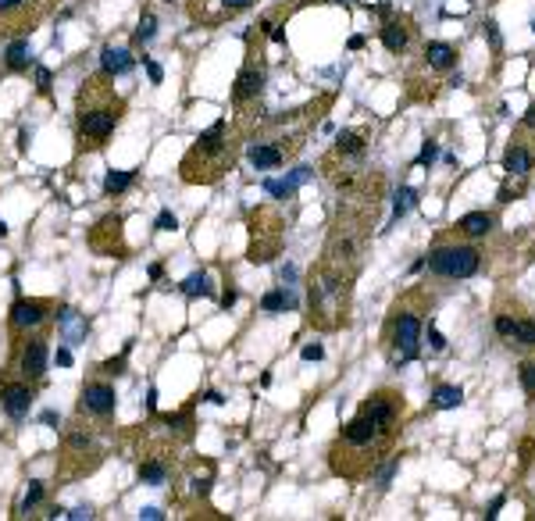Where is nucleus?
<instances>
[{"label": "nucleus", "mask_w": 535, "mask_h": 521, "mask_svg": "<svg viewBox=\"0 0 535 521\" xmlns=\"http://www.w3.org/2000/svg\"><path fill=\"white\" fill-rule=\"evenodd\" d=\"M403 418H407L403 393L393 386H379L329 446V468L346 482L371 478L386 457H393V446L400 443L403 432Z\"/></svg>", "instance_id": "nucleus-1"}, {"label": "nucleus", "mask_w": 535, "mask_h": 521, "mask_svg": "<svg viewBox=\"0 0 535 521\" xmlns=\"http://www.w3.org/2000/svg\"><path fill=\"white\" fill-rule=\"evenodd\" d=\"M125 97L107 72L89 75L75 93V154H97L125 118Z\"/></svg>", "instance_id": "nucleus-2"}, {"label": "nucleus", "mask_w": 535, "mask_h": 521, "mask_svg": "<svg viewBox=\"0 0 535 521\" xmlns=\"http://www.w3.org/2000/svg\"><path fill=\"white\" fill-rule=\"evenodd\" d=\"M435 308V300L425 293V289H407L393 308H389V318H386V329H382V347H386V357L393 368H403L418 361L421 354V329H425V315Z\"/></svg>", "instance_id": "nucleus-3"}, {"label": "nucleus", "mask_w": 535, "mask_h": 521, "mask_svg": "<svg viewBox=\"0 0 535 521\" xmlns=\"http://www.w3.org/2000/svg\"><path fill=\"white\" fill-rule=\"evenodd\" d=\"M239 143L229 136V118H218L207 133H200L179 161V175L190 186H211L236 168Z\"/></svg>", "instance_id": "nucleus-4"}, {"label": "nucleus", "mask_w": 535, "mask_h": 521, "mask_svg": "<svg viewBox=\"0 0 535 521\" xmlns=\"http://www.w3.org/2000/svg\"><path fill=\"white\" fill-rule=\"evenodd\" d=\"M350 289L354 279L339 275L325 264L310 271V286H307V303H310V325L318 329H339L350 318Z\"/></svg>", "instance_id": "nucleus-5"}, {"label": "nucleus", "mask_w": 535, "mask_h": 521, "mask_svg": "<svg viewBox=\"0 0 535 521\" xmlns=\"http://www.w3.org/2000/svg\"><path fill=\"white\" fill-rule=\"evenodd\" d=\"M104 461V443H100V428L75 418L72 428H65V439H61V457H57V475L61 478H82L89 471H97Z\"/></svg>", "instance_id": "nucleus-6"}, {"label": "nucleus", "mask_w": 535, "mask_h": 521, "mask_svg": "<svg viewBox=\"0 0 535 521\" xmlns=\"http://www.w3.org/2000/svg\"><path fill=\"white\" fill-rule=\"evenodd\" d=\"M47 364H50V325L22 335V340H11V368L8 372L40 386L47 379Z\"/></svg>", "instance_id": "nucleus-7"}, {"label": "nucleus", "mask_w": 535, "mask_h": 521, "mask_svg": "<svg viewBox=\"0 0 535 521\" xmlns=\"http://www.w3.org/2000/svg\"><path fill=\"white\" fill-rule=\"evenodd\" d=\"M57 8V0H0V47L33 36V29Z\"/></svg>", "instance_id": "nucleus-8"}, {"label": "nucleus", "mask_w": 535, "mask_h": 521, "mask_svg": "<svg viewBox=\"0 0 535 521\" xmlns=\"http://www.w3.org/2000/svg\"><path fill=\"white\" fill-rule=\"evenodd\" d=\"M118 411V393L114 382L107 375H89L79 389V404H75V418H86L93 425H107Z\"/></svg>", "instance_id": "nucleus-9"}, {"label": "nucleus", "mask_w": 535, "mask_h": 521, "mask_svg": "<svg viewBox=\"0 0 535 521\" xmlns=\"http://www.w3.org/2000/svg\"><path fill=\"white\" fill-rule=\"evenodd\" d=\"M425 264L439 279H471L482 268V250L467 243H446V247H435Z\"/></svg>", "instance_id": "nucleus-10"}, {"label": "nucleus", "mask_w": 535, "mask_h": 521, "mask_svg": "<svg viewBox=\"0 0 535 521\" xmlns=\"http://www.w3.org/2000/svg\"><path fill=\"white\" fill-rule=\"evenodd\" d=\"M250 261L254 264H268L271 257H278L282 250V218L271 207H261L250 214Z\"/></svg>", "instance_id": "nucleus-11"}, {"label": "nucleus", "mask_w": 535, "mask_h": 521, "mask_svg": "<svg viewBox=\"0 0 535 521\" xmlns=\"http://www.w3.org/2000/svg\"><path fill=\"white\" fill-rule=\"evenodd\" d=\"M57 315V303L47 300V296H18L11 303V315H8V332L11 340H22V335L36 332V329H47Z\"/></svg>", "instance_id": "nucleus-12"}, {"label": "nucleus", "mask_w": 535, "mask_h": 521, "mask_svg": "<svg viewBox=\"0 0 535 521\" xmlns=\"http://www.w3.org/2000/svg\"><path fill=\"white\" fill-rule=\"evenodd\" d=\"M261 47L254 50V43L246 40V61H243V68L236 72V82H232V107L243 111L246 104H257V97L264 93V82H268V68H264V61H261Z\"/></svg>", "instance_id": "nucleus-13"}, {"label": "nucleus", "mask_w": 535, "mask_h": 521, "mask_svg": "<svg viewBox=\"0 0 535 521\" xmlns=\"http://www.w3.org/2000/svg\"><path fill=\"white\" fill-rule=\"evenodd\" d=\"M257 0H186V15L200 29H222L225 22L250 11Z\"/></svg>", "instance_id": "nucleus-14"}, {"label": "nucleus", "mask_w": 535, "mask_h": 521, "mask_svg": "<svg viewBox=\"0 0 535 521\" xmlns=\"http://www.w3.org/2000/svg\"><path fill=\"white\" fill-rule=\"evenodd\" d=\"M36 389H40L36 382H25L15 372H4L0 375V411L11 421H22L36 404Z\"/></svg>", "instance_id": "nucleus-15"}, {"label": "nucleus", "mask_w": 535, "mask_h": 521, "mask_svg": "<svg viewBox=\"0 0 535 521\" xmlns=\"http://www.w3.org/2000/svg\"><path fill=\"white\" fill-rule=\"evenodd\" d=\"M89 247L100 257H125V229H121V214H104V218L89 229Z\"/></svg>", "instance_id": "nucleus-16"}, {"label": "nucleus", "mask_w": 535, "mask_h": 521, "mask_svg": "<svg viewBox=\"0 0 535 521\" xmlns=\"http://www.w3.org/2000/svg\"><path fill=\"white\" fill-rule=\"evenodd\" d=\"M411 36H414L411 18H400V15L386 18V22H382V29H379V40H382V47H386L389 54H396V57H400L407 47H411Z\"/></svg>", "instance_id": "nucleus-17"}, {"label": "nucleus", "mask_w": 535, "mask_h": 521, "mask_svg": "<svg viewBox=\"0 0 535 521\" xmlns=\"http://www.w3.org/2000/svg\"><path fill=\"white\" fill-rule=\"evenodd\" d=\"M33 65V50H29V36L22 40H11L0 47V75H18V72H29Z\"/></svg>", "instance_id": "nucleus-18"}, {"label": "nucleus", "mask_w": 535, "mask_h": 521, "mask_svg": "<svg viewBox=\"0 0 535 521\" xmlns=\"http://www.w3.org/2000/svg\"><path fill=\"white\" fill-rule=\"evenodd\" d=\"M246 158L257 172H275V168L286 165V150H282L278 139H257V143H250Z\"/></svg>", "instance_id": "nucleus-19"}, {"label": "nucleus", "mask_w": 535, "mask_h": 521, "mask_svg": "<svg viewBox=\"0 0 535 521\" xmlns=\"http://www.w3.org/2000/svg\"><path fill=\"white\" fill-rule=\"evenodd\" d=\"M133 68H136L133 50H125V47H104V50H100V72H107L111 79L129 75Z\"/></svg>", "instance_id": "nucleus-20"}, {"label": "nucleus", "mask_w": 535, "mask_h": 521, "mask_svg": "<svg viewBox=\"0 0 535 521\" xmlns=\"http://www.w3.org/2000/svg\"><path fill=\"white\" fill-rule=\"evenodd\" d=\"M532 165H535V154H532L525 143H511V146H507V154H503V172H507L511 179L528 175Z\"/></svg>", "instance_id": "nucleus-21"}, {"label": "nucleus", "mask_w": 535, "mask_h": 521, "mask_svg": "<svg viewBox=\"0 0 535 521\" xmlns=\"http://www.w3.org/2000/svg\"><path fill=\"white\" fill-rule=\"evenodd\" d=\"M425 61H428L432 72H450L457 65V47L443 43V40H432V43H425Z\"/></svg>", "instance_id": "nucleus-22"}, {"label": "nucleus", "mask_w": 535, "mask_h": 521, "mask_svg": "<svg viewBox=\"0 0 535 521\" xmlns=\"http://www.w3.org/2000/svg\"><path fill=\"white\" fill-rule=\"evenodd\" d=\"M364 133H357V129H346V133H339L336 136V146H332V154L329 158H339V161H354V158H361L364 154Z\"/></svg>", "instance_id": "nucleus-23"}, {"label": "nucleus", "mask_w": 535, "mask_h": 521, "mask_svg": "<svg viewBox=\"0 0 535 521\" xmlns=\"http://www.w3.org/2000/svg\"><path fill=\"white\" fill-rule=\"evenodd\" d=\"M457 232H464L467 239H482V236H489V232H492V214H485V211H471V214H464V218L457 222Z\"/></svg>", "instance_id": "nucleus-24"}, {"label": "nucleus", "mask_w": 535, "mask_h": 521, "mask_svg": "<svg viewBox=\"0 0 535 521\" xmlns=\"http://www.w3.org/2000/svg\"><path fill=\"white\" fill-rule=\"evenodd\" d=\"M460 400H464V389H460V386H446V382H439V386L432 389V407H435V411L460 407Z\"/></svg>", "instance_id": "nucleus-25"}, {"label": "nucleus", "mask_w": 535, "mask_h": 521, "mask_svg": "<svg viewBox=\"0 0 535 521\" xmlns=\"http://www.w3.org/2000/svg\"><path fill=\"white\" fill-rule=\"evenodd\" d=\"M168 478V465L161 461V457H146V461L140 465V482L146 485H161Z\"/></svg>", "instance_id": "nucleus-26"}, {"label": "nucleus", "mask_w": 535, "mask_h": 521, "mask_svg": "<svg viewBox=\"0 0 535 521\" xmlns=\"http://www.w3.org/2000/svg\"><path fill=\"white\" fill-rule=\"evenodd\" d=\"M182 296H211L214 293V286H211V275L207 271H193L190 279H182Z\"/></svg>", "instance_id": "nucleus-27"}, {"label": "nucleus", "mask_w": 535, "mask_h": 521, "mask_svg": "<svg viewBox=\"0 0 535 521\" xmlns=\"http://www.w3.org/2000/svg\"><path fill=\"white\" fill-rule=\"evenodd\" d=\"M136 182V172H107L104 179V197H121Z\"/></svg>", "instance_id": "nucleus-28"}, {"label": "nucleus", "mask_w": 535, "mask_h": 521, "mask_svg": "<svg viewBox=\"0 0 535 521\" xmlns=\"http://www.w3.org/2000/svg\"><path fill=\"white\" fill-rule=\"evenodd\" d=\"M261 308L268 311V315H275V311H286V308H296V300H293V293H289V286H282V289H271L264 300H261Z\"/></svg>", "instance_id": "nucleus-29"}, {"label": "nucleus", "mask_w": 535, "mask_h": 521, "mask_svg": "<svg viewBox=\"0 0 535 521\" xmlns=\"http://www.w3.org/2000/svg\"><path fill=\"white\" fill-rule=\"evenodd\" d=\"M153 36H157V15L146 8V11L140 15V25H136V33H133V43H136V47H146Z\"/></svg>", "instance_id": "nucleus-30"}, {"label": "nucleus", "mask_w": 535, "mask_h": 521, "mask_svg": "<svg viewBox=\"0 0 535 521\" xmlns=\"http://www.w3.org/2000/svg\"><path fill=\"white\" fill-rule=\"evenodd\" d=\"M57 325L65 329V340H79V335H86V322L75 315V311H65V315H57Z\"/></svg>", "instance_id": "nucleus-31"}, {"label": "nucleus", "mask_w": 535, "mask_h": 521, "mask_svg": "<svg viewBox=\"0 0 535 521\" xmlns=\"http://www.w3.org/2000/svg\"><path fill=\"white\" fill-rule=\"evenodd\" d=\"M514 343H518V347H528V350H535V318H518V329H514Z\"/></svg>", "instance_id": "nucleus-32"}, {"label": "nucleus", "mask_w": 535, "mask_h": 521, "mask_svg": "<svg viewBox=\"0 0 535 521\" xmlns=\"http://www.w3.org/2000/svg\"><path fill=\"white\" fill-rule=\"evenodd\" d=\"M43 497H47V485H43V482H29V493H25V500H22V514L36 511V507L43 504Z\"/></svg>", "instance_id": "nucleus-33"}, {"label": "nucleus", "mask_w": 535, "mask_h": 521, "mask_svg": "<svg viewBox=\"0 0 535 521\" xmlns=\"http://www.w3.org/2000/svg\"><path fill=\"white\" fill-rule=\"evenodd\" d=\"M518 379H521L525 396H528V400H535V357H532V361H521V372H518Z\"/></svg>", "instance_id": "nucleus-34"}, {"label": "nucleus", "mask_w": 535, "mask_h": 521, "mask_svg": "<svg viewBox=\"0 0 535 521\" xmlns=\"http://www.w3.org/2000/svg\"><path fill=\"white\" fill-rule=\"evenodd\" d=\"M414 200H418V193H414L411 186H403V190L396 193V204H393V218H403V214L414 207Z\"/></svg>", "instance_id": "nucleus-35"}, {"label": "nucleus", "mask_w": 535, "mask_h": 521, "mask_svg": "<svg viewBox=\"0 0 535 521\" xmlns=\"http://www.w3.org/2000/svg\"><path fill=\"white\" fill-rule=\"evenodd\" d=\"M492 325H496V335H503V340H514V329H518V318H514V315L499 311Z\"/></svg>", "instance_id": "nucleus-36"}, {"label": "nucleus", "mask_w": 535, "mask_h": 521, "mask_svg": "<svg viewBox=\"0 0 535 521\" xmlns=\"http://www.w3.org/2000/svg\"><path fill=\"white\" fill-rule=\"evenodd\" d=\"M125 354H129V347H125ZM125 354H121V357H114V361H104V364L97 368V372H100V375H107V379H118V375H121V368H125Z\"/></svg>", "instance_id": "nucleus-37"}, {"label": "nucleus", "mask_w": 535, "mask_h": 521, "mask_svg": "<svg viewBox=\"0 0 535 521\" xmlns=\"http://www.w3.org/2000/svg\"><path fill=\"white\" fill-rule=\"evenodd\" d=\"M153 229L157 232H175L179 229V218H175L172 211H161V214H157V222H153Z\"/></svg>", "instance_id": "nucleus-38"}, {"label": "nucleus", "mask_w": 535, "mask_h": 521, "mask_svg": "<svg viewBox=\"0 0 535 521\" xmlns=\"http://www.w3.org/2000/svg\"><path fill=\"white\" fill-rule=\"evenodd\" d=\"M428 347H432L435 354H443V350H446V335L439 332V329H435L432 322H428Z\"/></svg>", "instance_id": "nucleus-39"}, {"label": "nucleus", "mask_w": 535, "mask_h": 521, "mask_svg": "<svg viewBox=\"0 0 535 521\" xmlns=\"http://www.w3.org/2000/svg\"><path fill=\"white\" fill-rule=\"evenodd\" d=\"M435 154H439L435 139H425V146H421V158H418V165H421V168H428V165L435 161Z\"/></svg>", "instance_id": "nucleus-40"}, {"label": "nucleus", "mask_w": 535, "mask_h": 521, "mask_svg": "<svg viewBox=\"0 0 535 521\" xmlns=\"http://www.w3.org/2000/svg\"><path fill=\"white\" fill-rule=\"evenodd\" d=\"M36 89H40V93H43V97H50V72H47L43 65L36 68Z\"/></svg>", "instance_id": "nucleus-41"}, {"label": "nucleus", "mask_w": 535, "mask_h": 521, "mask_svg": "<svg viewBox=\"0 0 535 521\" xmlns=\"http://www.w3.org/2000/svg\"><path fill=\"white\" fill-rule=\"evenodd\" d=\"M485 36H489V43H492V50L499 54V47H503V40H499V29H496V22H492V18L485 22Z\"/></svg>", "instance_id": "nucleus-42"}, {"label": "nucleus", "mask_w": 535, "mask_h": 521, "mask_svg": "<svg viewBox=\"0 0 535 521\" xmlns=\"http://www.w3.org/2000/svg\"><path fill=\"white\" fill-rule=\"evenodd\" d=\"M143 65H146L150 82H153V86H161V75H165V72H161V65H157V61H146V57H143Z\"/></svg>", "instance_id": "nucleus-43"}, {"label": "nucleus", "mask_w": 535, "mask_h": 521, "mask_svg": "<svg viewBox=\"0 0 535 521\" xmlns=\"http://www.w3.org/2000/svg\"><path fill=\"white\" fill-rule=\"evenodd\" d=\"M325 357V347L322 343H307L303 347V361H322Z\"/></svg>", "instance_id": "nucleus-44"}, {"label": "nucleus", "mask_w": 535, "mask_h": 521, "mask_svg": "<svg viewBox=\"0 0 535 521\" xmlns=\"http://www.w3.org/2000/svg\"><path fill=\"white\" fill-rule=\"evenodd\" d=\"M521 126H525V129H535V104H532V107L525 111V118H521Z\"/></svg>", "instance_id": "nucleus-45"}, {"label": "nucleus", "mask_w": 535, "mask_h": 521, "mask_svg": "<svg viewBox=\"0 0 535 521\" xmlns=\"http://www.w3.org/2000/svg\"><path fill=\"white\" fill-rule=\"evenodd\" d=\"M503 500H507V497H496V500H492V507H489V514H485V518H496V514H499V507H503Z\"/></svg>", "instance_id": "nucleus-46"}, {"label": "nucleus", "mask_w": 535, "mask_h": 521, "mask_svg": "<svg viewBox=\"0 0 535 521\" xmlns=\"http://www.w3.org/2000/svg\"><path fill=\"white\" fill-rule=\"evenodd\" d=\"M236 303V289H225V296H222V308H232Z\"/></svg>", "instance_id": "nucleus-47"}, {"label": "nucleus", "mask_w": 535, "mask_h": 521, "mask_svg": "<svg viewBox=\"0 0 535 521\" xmlns=\"http://www.w3.org/2000/svg\"><path fill=\"white\" fill-rule=\"evenodd\" d=\"M57 364H72V354H68L65 347H61V350H57Z\"/></svg>", "instance_id": "nucleus-48"}, {"label": "nucleus", "mask_w": 535, "mask_h": 521, "mask_svg": "<svg viewBox=\"0 0 535 521\" xmlns=\"http://www.w3.org/2000/svg\"><path fill=\"white\" fill-rule=\"evenodd\" d=\"M68 518H93V511H89V507H75Z\"/></svg>", "instance_id": "nucleus-49"}, {"label": "nucleus", "mask_w": 535, "mask_h": 521, "mask_svg": "<svg viewBox=\"0 0 535 521\" xmlns=\"http://www.w3.org/2000/svg\"><path fill=\"white\" fill-rule=\"evenodd\" d=\"M0 236H8V225L4 222H0Z\"/></svg>", "instance_id": "nucleus-50"}, {"label": "nucleus", "mask_w": 535, "mask_h": 521, "mask_svg": "<svg viewBox=\"0 0 535 521\" xmlns=\"http://www.w3.org/2000/svg\"><path fill=\"white\" fill-rule=\"evenodd\" d=\"M332 4H346V0H332Z\"/></svg>", "instance_id": "nucleus-51"}, {"label": "nucleus", "mask_w": 535, "mask_h": 521, "mask_svg": "<svg viewBox=\"0 0 535 521\" xmlns=\"http://www.w3.org/2000/svg\"><path fill=\"white\" fill-rule=\"evenodd\" d=\"M532 33H535V18H532Z\"/></svg>", "instance_id": "nucleus-52"}]
</instances>
